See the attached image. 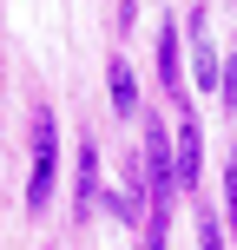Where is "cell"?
Returning <instances> with one entry per match:
<instances>
[{"label":"cell","instance_id":"cell-2","mask_svg":"<svg viewBox=\"0 0 237 250\" xmlns=\"http://www.w3.org/2000/svg\"><path fill=\"white\" fill-rule=\"evenodd\" d=\"M158 86H165V99L185 112L191 105V79H185V60H178V13L158 26Z\"/></svg>","mask_w":237,"mask_h":250},{"label":"cell","instance_id":"cell-10","mask_svg":"<svg viewBox=\"0 0 237 250\" xmlns=\"http://www.w3.org/2000/svg\"><path fill=\"white\" fill-rule=\"evenodd\" d=\"M145 250H165V244H158V237H145Z\"/></svg>","mask_w":237,"mask_h":250},{"label":"cell","instance_id":"cell-3","mask_svg":"<svg viewBox=\"0 0 237 250\" xmlns=\"http://www.w3.org/2000/svg\"><path fill=\"white\" fill-rule=\"evenodd\" d=\"M198 151H204V132H198V119H191V105H185V112H178V132H172V178H178V191L198 185Z\"/></svg>","mask_w":237,"mask_h":250},{"label":"cell","instance_id":"cell-5","mask_svg":"<svg viewBox=\"0 0 237 250\" xmlns=\"http://www.w3.org/2000/svg\"><path fill=\"white\" fill-rule=\"evenodd\" d=\"M191 66H198L204 86H217L224 79V60H217V40H211V13L191 7Z\"/></svg>","mask_w":237,"mask_h":250},{"label":"cell","instance_id":"cell-6","mask_svg":"<svg viewBox=\"0 0 237 250\" xmlns=\"http://www.w3.org/2000/svg\"><path fill=\"white\" fill-rule=\"evenodd\" d=\"M106 79H112V105H119V112H138V73L125 66V53H112Z\"/></svg>","mask_w":237,"mask_h":250},{"label":"cell","instance_id":"cell-7","mask_svg":"<svg viewBox=\"0 0 237 250\" xmlns=\"http://www.w3.org/2000/svg\"><path fill=\"white\" fill-rule=\"evenodd\" d=\"M224 217H231V230H237V145L224 151Z\"/></svg>","mask_w":237,"mask_h":250},{"label":"cell","instance_id":"cell-1","mask_svg":"<svg viewBox=\"0 0 237 250\" xmlns=\"http://www.w3.org/2000/svg\"><path fill=\"white\" fill-rule=\"evenodd\" d=\"M53 185H60V125L40 105L33 112V165H26V211H46Z\"/></svg>","mask_w":237,"mask_h":250},{"label":"cell","instance_id":"cell-4","mask_svg":"<svg viewBox=\"0 0 237 250\" xmlns=\"http://www.w3.org/2000/svg\"><path fill=\"white\" fill-rule=\"evenodd\" d=\"M106 198H112V191L99 185V145L86 138V145H79V171H73V204H79V217H92Z\"/></svg>","mask_w":237,"mask_h":250},{"label":"cell","instance_id":"cell-8","mask_svg":"<svg viewBox=\"0 0 237 250\" xmlns=\"http://www.w3.org/2000/svg\"><path fill=\"white\" fill-rule=\"evenodd\" d=\"M198 250H224V224H217V211H198Z\"/></svg>","mask_w":237,"mask_h":250},{"label":"cell","instance_id":"cell-9","mask_svg":"<svg viewBox=\"0 0 237 250\" xmlns=\"http://www.w3.org/2000/svg\"><path fill=\"white\" fill-rule=\"evenodd\" d=\"M217 92H224V105L237 112V53H231V66H224V79H217Z\"/></svg>","mask_w":237,"mask_h":250}]
</instances>
